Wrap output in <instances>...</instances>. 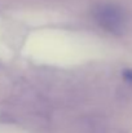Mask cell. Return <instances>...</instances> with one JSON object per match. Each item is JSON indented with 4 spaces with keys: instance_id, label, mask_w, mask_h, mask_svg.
I'll return each instance as SVG.
<instances>
[{
    "instance_id": "cell-1",
    "label": "cell",
    "mask_w": 132,
    "mask_h": 133,
    "mask_svg": "<svg viewBox=\"0 0 132 133\" xmlns=\"http://www.w3.org/2000/svg\"><path fill=\"white\" fill-rule=\"evenodd\" d=\"M92 16L96 23L102 30L117 36L123 35L126 30L127 17H126L124 10L119 5L111 4V3L98 4L93 8Z\"/></svg>"
},
{
    "instance_id": "cell-2",
    "label": "cell",
    "mask_w": 132,
    "mask_h": 133,
    "mask_svg": "<svg viewBox=\"0 0 132 133\" xmlns=\"http://www.w3.org/2000/svg\"><path fill=\"white\" fill-rule=\"evenodd\" d=\"M122 75H123V78H124L127 82H132V70H130V69L124 70V71L122 72Z\"/></svg>"
}]
</instances>
